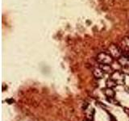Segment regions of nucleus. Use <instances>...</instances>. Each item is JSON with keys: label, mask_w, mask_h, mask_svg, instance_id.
Wrapping results in <instances>:
<instances>
[{"label": "nucleus", "mask_w": 129, "mask_h": 121, "mask_svg": "<svg viewBox=\"0 0 129 121\" xmlns=\"http://www.w3.org/2000/svg\"><path fill=\"white\" fill-rule=\"evenodd\" d=\"M97 62L99 64H107L111 65L114 62V58L112 57L111 54L107 53V52H100L99 54L97 56Z\"/></svg>", "instance_id": "f257e3e1"}, {"label": "nucleus", "mask_w": 129, "mask_h": 121, "mask_svg": "<svg viewBox=\"0 0 129 121\" xmlns=\"http://www.w3.org/2000/svg\"><path fill=\"white\" fill-rule=\"evenodd\" d=\"M108 52H109L108 53L111 54L112 57L116 60H118L120 56L123 54V50L121 49V48L114 44H111V45L108 47Z\"/></svg>", "instance_id": "f03ea898"}, {"label": "nucleus", "mask_w": 129, "mask_h": 121, "mask_svg": "<svg viewBox=\"0 0 129 121\" xmlns=\"http://www.w3.org/2000/svg\"><path fill=\"white\" fill-rule=\"evenodd\" d=\"M113 80H115L118 85H124V78L125 74L123 72L119 70H115L111 74V78Z\"/></svg>", "instance_id": "7ed1b4c3"}, {"label": "nucleus", "mask_w": 129, "mask_h": 121, "mask_svg": "<svg viewBox=\"0 0 129 121\" xmlns=\"http://www.w3.org/2000/svg\"><path fill=\"white\" fill-rule=\"evenodd\" d=\"M117 60H118L121 67H126L129 66V57L127 55L123 54Z\"/></svg>", "instance_id": "20e7f679"}, {"label": "nucleus", "mask_w": 129, "mask_h": 121, "mask_svg": "<svg viewBox=\"0 0 129 121\" xmlns=\"http://www.w3.org/2000/svg\"><path fill=\"white\" fill-rule=\"evenodd\" d=\"M121 49L124 52H129V36L124 37L121 41Z\"/></svg>", "instance_id": "39448f33"}, {"label": "nucleus", "mask_w": 129, "mask_h": 121, "mask_svg": "<svg viewBox=\"0 0 129 121\" xmlns=\"http://www.w3.org/2000/svg\"><path fill=\"white\" fill-rule=\"evenodd\" d=\"M100 69L103 71V73L105 74H112L114 70H113L112 67L111 66V65H107V64H100L99 65Z\"/></svg>", "instance_id": "423d86ee"}, {"label": "nucleus", "mask_w": 129, "mask_h": 121, "mask_svg": "<svg viewBox=\"0 0 129 121\" xmlns=\"http://www.w3.org/2000/svg\"><path fill=\"white\" fill-rule=\"evenodd\" d=\"M103 93H104V95L109 99H114L115 96V90H113L112 88H110V87H107L106 89H104Z\"/></svg>", "instance_id": "0eeeda50"}, {"label": "nucleus", "mask_w": 129, "mask_h": 121, "mask_svg": "<svg viewBox=\"0 0 129 121\" xmlns=\"http://www.w3.org/2000/svg\"><path fill=\"white\" fill-rule=\"evenodd\" d=\"M93 74H94V78H97V79H100L103 78V75H104V73L103 71L101 70L100 67H97V68H94V70H93Z\"/></svg>", "instance_id": "6e6552de"}, {"label": "nucleus", "mask_w": 129, "mask_h": 121, "mask_svg": "<svg viewBox=\"0 0 129 121\" xmlns=\"http://www.w3.org/2000/svg\"><path fill=\"white\" fill-rule=\"evenodd\" d=\"M117 82H115V80H113L112 78H110L107 81V87H110V88H113V87H115L117 86Z\"/></svg>", "instance_id": "1a4fd4ad"}, {"label": "nucleus", "mask_w": 129, "mask_h": 121, "mask_svg": "<svg viewBox=\"0 0 129 121\" xmlns=\"http://www.w3.org/2000/svg\"><path fill=\"white\" fill-rule=\"evenodd\" d=\"M7 103H9V104H11V103H14V100H13V99H7Z\"/></svg>", "instance_id": "9d476101"}, {"label": "nucleus", "mask_w": 129, "mask_h": 121, "mask_svg": "<svg viewBox=\"0 0 129 121\" xmlns=\"http://www.w3.org/2000/svg\"><path fill=\"white\" fill-rule=\"evenodd\" d=\"M127 93H128V94H129V88H128V90H127Z\"/></svg>", "instance_id": "9b49d317"}, {"label": "nucleus", "mask_w": 129, "mask_h": 121, "mask_svg": "<svg viewBox=\"0 0 129 121\" xmlns=\"http://www.w3.org/2000/svg\"><path fill=\"white\" fill-rule=\"evenodd\" d=\"M128 24H129V21H128Z\"/></svg>", "instance_id": "f8f14e48"}]
</instances>
